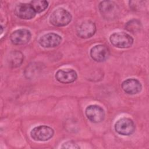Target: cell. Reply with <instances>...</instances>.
I'll return each mask as SVG.
<instances>
[{
    "mask_svg": "<svg viewBox=\"0 0 149 149\" xmlns=\"http://www.w3.org/2000/svg\"><path fill=\"white\" fill-rule=\"evenodd\" d=\"M72 15L67 10L60 8L55 10L50 16L49 22L54 26H67L72 20Z\"/></svg>",
    "mask_w": 149,
    "mask_h": 149,
    "instance_id": "obj_1",
    "label": "cell"
},
{
    "mask_svg": "<svg viewBox=\"0 0 149 149\" xmlns=\"http://www.w3.org/2000/svg\"><path fill=\"white\" fill-rule=\"evenodd\" d=\"M98 7L102 16L106 20L115 19L119 15V7L113 1H101Z\"/></svg>",
    "mask_w": 149,
    "mask_h": 149,
    "instance_id": "obj_2",
    "label": "cell"
},
{
    "mask_svg": "<svg viewBox=\"0 0 149 149\" xmlns=\"http://www.w3.org/2000/svg\"><path fill=\"white\" fill-rule=\"evenodd\" d=\"M111 43L119 48H128L133 44V38L125 32H116L110 36Z\"/></svg>",
    "mask_w": 149,
    "mask_h": 149,
    "instance_id": "obj_3",
    "label": "cell"
},
{
    "mask_svg": "<svg viewBox=\"0 0 149 149\" xmlns=\"http://www.w3.org/2000/svg\"><path fill=\"white\" fill-rule=\"evenodd\" d=\"M54 131L46 125H40L34 127L30 132L31 137L35 141H45L52 137Z\"/></svg>",
    "mask_w": 149,
    "mask_h": 149,
    "instance_id": "obj_4",
    "label": "cell"
},
{
    "mask_svg": "<svg viewBox=\"0 0 149 149\" xmlns=\"http://www.w3.org/2000/svg\"><path fill=\"white\" fill-rule=\"evenodd\" d=\"M135 125L133 121L128 118H122L115 124V130L119 134L129 136L135 130Z\"/></svg>",
    "mask_w": 149,
    "mask_h": 149,
    "instance_id": "obj_5",
    "label": "cell"
},
{
    "mask_svg": "<svg viewBox=\"0 0 149 149\" xmlns=\"http://www.w3.org/2000/svg\"><path fill=\"white\" fill-rule=\"evenodd\" d=\"M85 113L91 122L95 123L102 122L105 115L104 109L98 105H88L86 108Z\"/></svg>",
    "mask_w": 149,
    "mask_h": 149,
    "instance_id": "obj_6",
    "label": "cell"
},
{
    "mask_svg": "<svg viewBox=\"0 0 149 149\" xmlns=\"http://www.w3.org/2000/svg\"><path fill=\"white\" fill-rule=\"evenodd\" d=\"M14 13L17 17L24 20L33 19L36 14L31 4L27 3H18L15 8Z\"/></svg>",
    "mask_w": 149,
    "mask_h": 149,
    "instance_id": "obj_7",
    "label": "cell"
},
{
    "mask_svg": "<svg viewBox=\"0 0 149 149\" xmlns=\"http://www.w3.org/2000/svg\"><path fill=\"white\" fill-rule=\"evenodd\" d=\"M31 32L25 29H20L14 31L10 36L11 42L14 45H23L27 43L31 39Z\"/></svg>",
    "mask_w": 149,
    "mask_h": 149,
    "instance_id": "obj_8",
    "label": "cell"
},
{
    "mask_svg": "<svg viewBox=\"0 0 149 149\" xmlns=\"http://www.w3.org/2000/svg\"><path fill=\"white\" fill-rule=\"evenodd\" d=\"M96 31V26L94 22L86 20L81 23L77 28L78 37L81 38H88L93 36Z\"/></svg>",
    "mask_w": 149,
    "mask_h": 149,
    "instance_id": "obj_9",
    "label": "cell"
},
{
    "mask_svg": "<svg viewBox=\"0 0 149 149\" xmlns=\"http://www.w3.org/2000/svg\"><path fill=\"white\" fill-rule=\"evenodd\" d=\"M62 42V37L59 34L49 33L42 36L38 42L44 48H54L58 46Z\"/></svg>",
    "mask_w": 149,
    "mask_h": 149,
    "instance_id": "obj_10",
    "label": "cell"
},
{
    "mask_svg": "<svg viewBox=\"0 0 149 149\" xmlns=\"http://www.w3.org/2000/svg\"><path fill=\"white\" fill-rule=\"evenodd\" d=\"M91 58L98 62H102L108 59L109 56V50L104 45L99 44L91 48L90 50Z\"/></svg>",
    "mask_w": 149,
    "mask_h": 149,
    "instance_id": "obj_11",
    "label": "cell"
},
{
    "mask_svg": "<svg viewBox=\"0 0 149 149\" xmlns=\"http://www.w3.org/2000/svg\"><path fill=\"white\" fill-rule=\"evenodd\" d=\"M55 78L61 83L68 84L74 82L77 79V74L72 69H62L56 72Z\"/></svg>",
    "mask_w": 149,
    "mask_h": 149,
    "instance_id": "obj_12",
    "label": "cell"
},
{
    "mask_svg": "<svg viewBox=\"0 0 149 149\" xmlns=\"http://www.w3.org/2000/svg\"><path fill=\"white\" fill-rule=\"evenodd\" d=\"M122 88L126 93L134 95L141 91L142 86L141 83L136 79H127L122 82Z\"/></svg>",
    "mask_w": 149,
    "mask_h": 149,
    "instance_id": "obj_13",
    "label": "cell"
},
{
    "mask_svg": "<svg viewBox=\"0 0 149 149\" xmlns=\"http://www.w3.org/2000/svg\"><path fill=\"white\" fill-rule=\"evenodd\" d=\"M24 60L23 54L19 51H12L8 56V63L12 68H17L20 66Z\"/></svg>",
    "mask_w": 149,
    "mask_h": 149,
    "instance_id": "obj_14",
    "label": "cell"
},
{
    "mask_svg": "<svg viewBox=\"0 0 149 149\" xmlns=\"http://www.w3.org/2000/svg\"><path fill=\"white\" fill-rule=\"evenodd\" d=\"M30 4L36 13L44 11L48 6V2L45 0L32 1L30 2Z\"/></svg>",
    "mask_w": 149,
    "mask_h": 149,
    "instance_id": "obj_15",
    "label": "cell"
},
{
    "mask_svg": "<svg viewBox=\"0 0 149 149\" xmlns=\"http://www.w3.org/2000/svg\"><path fill=\"white\" fill-rule=\"evenodd\" d=\"M125 28L130 32L132 33H135L137 31H139L140 29L141 28V23L139 20H137V19H132L130 21H129L126 26H125Z\"/></svg>",
    "mask_w": 149,
    "mask_h": 149,
    "instance_id": "obj_16",
    "label": "cell"
},
{
    "mask_svg": "<svg viewBox=\"0 0 149 149\" xmlns=\"http://www.w3.org/2000/svg\"><path fill=\"white\" fill-rule=\"evenodd\" d=\"M37 64H35L34 63H31V65H29V66L27 67L26 70H25V76L26 77L29 79L33 78L34 75L36 74V73L38 74V72L40 70H38V67Z\"/></svg>",
    "mask_w": 149,
    "mask_h": 149,
    "instance_id": "obj_17",
    "label": "cell"
},
{
    "mask_svg": "<svg viewBox=\"0 0 149 149\" xmlns=\"http://www.w3.org/2000/svg\"><path fill=\"white\" fill-rule=\"evenodd\" d=\"M62 148H72V149H76V148H79L80 147L79 146H77V144H76L74 142L72 141H66L65 143H64L62 147Z\"/></svg>",
    "mask_w": 149,
    "mask_h": 149,
    "instance_id": "obj_18",
    "label": "cell"
}]
</instances>
